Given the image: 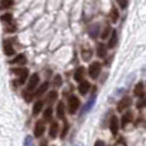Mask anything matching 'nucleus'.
<instances>
[{"label":"nucleus","instance_id":"473e14b6","mask_svg":"<svg viewBox=\"0 0 146 146\" xmlns=\"http://www.w3.org/2000/svg\"><path fill=\"white\" fill-rule=\"evenodd\" d=\"M23 98H25V100L27 101V103H30V101L32 100V95H28V91L23 92Z\"/></svg>","mask_w":146,"mask_h":146},{"label":"nucleus","instance_id":"6ab92c4d","mask_svg":"<svg viewBox=\"0 0 146 146\" xmlns=\"http://www.w3.org/2000/svg\"><path fill=\"white\" fill-rule=\"evenodd\" d=\"M83 68H78L77 71H76V73H74V80L77 81V82H82L83 81Z\"/></svg>","mask_w":146,"mask_h":146},{"label":"nucleus","instance_id":"393cba45","mask_svg":"<svg viewBox=\"0 0 146 146\" xmlns=\"http://www.w3.org/2000/svg\"><path fill=\"white\" fill-rule=\"evenodd\" d=\"M132 121V114L131 113H126L123 117H122V127H124L128 122Z\"/></svg>","mask_w":146,"mask_h":146},{"label":"nucleus","instance_id":"2f4dec72","mask_svg":"<svg viewBox=\"0 0 146 146\" xmlns=\"http://www.w3.org/2000/svg\"><path fill=\"white\" fill-rule=\"evenodd\" d=\"M13 15L12 14H9V13H7V14H4V15H3V18H1V19L3 21H4V22H12V21H13Z\"/></svg>","mask_w":146,"mask_h":146},{"label":"nucleus","instance_id":"bb28decb","mask_svg":"<svg viewBox=\"0 0 146 146\" xmlns=\"http://www.w3.org/2000/svg\"><path fill=\"white\" fill-rule=\"evenodd\" d=\"M13 4H14V0H1V9H7Z\"/></svg>","mask_w":146,"mask_h":146},{"label":"nucleus","instance_id":"f8f14e48","mask_svg":"<svg viewBox=\"0 0 146 146\" xmlns=\"http://www.w3.org/2000/svg\"><path fill=\"white\" fill-rule=\"evenodd\" d=\"M4 54L7 56H10L14 54V49L12 48V45H10V42H8V41H5L4 42Z\"/></svg>","mask_w":146,"mask_h":146},{"label":"nucleus","instance_id":"20e7f679","mask_svg":"<svg viewBox=\"0 0 146 146\" xmlns=\"http://www.w3.org/2000/svg\"><path fill=\"white\" fill-rule=\"evenodd\" d=\"M109 128H110L111 133L115 136L118 133V129H119V122H118V118L115 115H113L110 118V122H109Z\"/></svg>","mask_w":146,"mask_h":146},{"label":"nucleus","instance_id":"f03ea898","mask_svg":"<svg viewBox=\"0 0 146 146\" xmlns=\"http://www.w3.org/2000/svg\"><path fill=\"white\" fill-rule=\"evenodd\" d=\"M95 103H96V94L94 92L92 95H91V98L87 100V103L83 105V108H82V110H81V115H85L86 113H88V111L91 110V109L94 108V105H95Z\"/></svg>","mask_w":146,"mask_h":146},{"label":"nucleus","instance_id":"aec40b11","mask_svg":"<svg viewBox=\"0 0 146 146\" xmlns=\"http://www.w3.org/2000/svg\"><path fill=\"white\" fill-rule=\"evenodd\" d=\"M106 46L105 45H103V44H100V45L98 46V55H99V58H104V56L106 55Z\"/></svg>","mask_w":146,"mask_h":146},{"label":"nucleus","instance_id":"ddd939ff","mask_svg":"<svg viewBox=\"0 0 146 146\" xmlns=\"http://www.w3.org/2000/svg\"><path fill=\"white\" fill-rule=\"evenodd\" d=\"M117 41H118V37H117V31H113V32H111V37H110L109 44H108V48L109 49L114 48V46L117 45Z\"/></svg>","mask_w":146,"mask_h":146},{"label":"nucleus","instance_id":"5701e85b","mask_svg":"<svg viewBox=\"0 0 146 146\" xmlns=\"http://www.w3.org/2000/svg\"><path fill=\"white\" fill-rule=\"evenodd\" d=\"M118 17H119V13L118 10H117V8H111L110 10V19L113 23H115L117 21H118Z\"/></svg>","mask_w":146,"mask_h":146},{"label":"nucleus","instance_id":"cd10ccee","mask_svg":"<svg viewBox=\"0 0 146 146\" xmlns=\"http://www.w3.org/2000/svg\"><path fill=\"white\" fill-rule=\"evenodd\" d=\"M23 146H35V142H33L32 136H26L25 141H23Z\"/></svg>","mask_w":146,"mask_h":146},{"label":"nucleus","instance_id":"c756f323","mask_svg":"<svg viewBox=\"0 0 146 146\" xmlns=\"http://www.w3.org/2000/svg\"><path fill=\"white\" fill-rule=\"evenodd\" d=\"M67 132H68V123L64 121V127H63V131H62V133H60V139H64V137H66Z\"/></svg>","mask_w":146,"mask_h":146},{"label":"nucleus","instance_id":"4be33fe9","mask_svg":"<svg viewBox=\"0 0 146 146\" xmlns=\"http://www.w3.org/2000/svg\"><path fill=\"white\" fill-rule=\"evenodd\" d=\"M48 87H49V82H44L42 85L40 86V88L36 91V96H37V98H38V96H41L46 90H48Z\"/></svg>","mask_w":146,"mask_h":146},{"label":"nucleus","instance_id":"a878e982","mask_svg":"<svg viewBox=\"0 0 146 146\" xmlns=\"http://www.w3.org/2000/svg\"><path fill=\"white\" fill-rule=\"evenodd\" d=\"M51 115H53V109H51V106H49V108H46L45 111H44V119L49 121V119L51 118Z\"/></svg>","mask_w":146,"mask_h":146},{"label":"nucleus","instance_id":"2eb2a0df","mask_svg":"<svg viewBox=\"0 0 146 146\" xmlns=\"http://www.w3.org/2000/svg\"><path fill=\"white\" fill-rule=\"evenodd\" d=\"M133 94L136 96H142V94H144V83L142 82L137 83L136 87H135V90H133Z\"/></svg>","mask_w":146,"mask_h":146},{"label":"nucleus","instance_id":"7ed1b4c3","mask_svg":"<svg viewBox=\"0 0 146 146\" xmlns=\"http://www.w3.org/2000/svg\"><path fill=\"white\" fill-rule=\"evenodd\" d=\"M78 106H80V100H78L77 96H71L68 100V111L71 114H76V111H77Z\"/></svg>","mask_w":146,"mask_h":146},{"label":"nucleus","instance_id":"f3484780","mask_svg":"<svg viewBox=\"0 0 146 146\" xmlns=\"http://www.w3.org/2000/svg\"><path fill=\"white\" fill-rule=\"evenodd\" d=\"M110 26L109 25H106L105 27H104V30L101 31V33H100V37H101V40H105V38H108L109 37V35H110Z\"/></svg>","mask_w":146,"mask_h":146},{"label":"nucleus","instance_id":"b1692460","mask_svg":"<svg viewBox=\"0 0 146 146\" xmlns=\"http://www.w3.org/2000/svg\"><path fill=\"white\" fill-rule=\"evenodd\" d=\"M99 30H100V27H99V25H94L92 27L90 28V36L92 38H96L98 37V32H99Z\"/></svg>","mask_w":146,"mask_h":146},{"label":"nucleus","instance_id":"a211bd4d","mask_svg":"<svg viewBox=\"0 0 146 146\" xmlns=\"http://www.w3.org/2000/svg\"><path fill=\"white\" fill-rule=\"evenodd\" d=\"M81 53H82V58L85 62L90 60V58L92 56V50H91V49H83Z\"/></svg>","mask_w":146,"mask_h":146},{"label":"nucleus","instance_id":"412c9836","mask_svg":"<svg viewBox=\"0 0 146 146\" xmlns=\"http://www.w3.org/2000/svg\"><path fill=\"white\" fill-rule=\"evenodd\" d=\"M58 99V92L56 91H50V94L48 95V98H46V101H48L49 104L54 103V101Z\"/></svg>","mask_w":146,"mask_h":146},{"label":"nucleus","instance_id":"9d476101","mask_svg":"<svg viewBox=\"0 0 146 146\" xmlns=\"http://www.w3.org/2000/svg\"><path fill=\"white\" fill-rule=\"evenodd\" d=\"M58 131H59V124L58 122H53L50 126V129H49V136L51 139H55L56 135H58Z\"/></svg>","mask_w":146,"mask_h":146},{"label":"nucleus","instance_id":"9b49d317","mask_svg":"<svg viewBox=\"0 0 146 146\" xmlns=\"http://www.w3.org/2000/svg\"><path fill=\"white\" fill-rule=\"evenodd\" d=\"M64 113H66V108H64V104L60 101V103L56 105V115H58V118L64 121Z\"/></svg>","mask_w":146,"mask_h":146},{"label":"nucleus","instance_id":"6e6552de","mask_svg":"<svg viewBox=\"0 0 146 146\" xmlns=\"http://www.w3.org/2000/svg\"><path fill=\"white\" fill-rule=\"evenodd\" d=\"M44 132H45V124H44L42 122H37L35 126V136L40 139L44 135Z\"/></svg>","mask_w":146,"mask_h":146},{"label":"nucleus","instance_id":"c9c22d12","mask_svg":"<svg viewBox=\"0 0 146 146\" xmlns=\"http://www.w3.org/2000/svg\"><path fill=\"white\" fill-rule=\"evenodd\" d=\"M76 146H85V145H83V144H77Z\"/></svg>","mask_w":146,"mask_h":146},{"label":"nucleus","instance_id":"f257e3e1","mask_svg":"<svg viewBox=\"0 0 146 146\" xmlns=\"http://www.w3.org/2000/svg\"><path fill=\"white\" fill-rule=\"evenodd\" d=\"M100 63L99 62H94V63H91V66L88 67V74H90V77L92 78V80H96V78L99 77V74H100Z\"/></svg>","mask_w":146,"mask_h":146},{"label":"nucleus","instance_id":"dca6fc26","mask_svg":"<svg viewBox=\"0 0 146 146\" xmlns=\"http://www.w3.org/2000/svg\"><path fill=\"white\" fill-rule=\"evenodd\" d=\"M42 101H37V103L33 105V109H32V114L33 115H37V114H40V111L42 110Z\"/></svg>","mask_w":146,"mask_h":146},{"label":"nucleus","instance_id":"4468645a","mask_svg":"<svg viewBox=\"0 0 146 146\" xmlns=\"http://www.w3.org/2000/svg\"><path fill=\"white\" fill-rule=\"evenodd\" d=\"M26 62H27L26 56L23 55V54H19V55H18L15 59L10 60V63H12V64H26Z\"/></svg>","mask_w":146,"mask_h":146},{"label":"nucleus","instance_id":"f704fd0d","mask_svg":"<svg viewBox=\"0 0 146 146\" xmlns=\"http://www.w3.org/2000/svg\"><path fill=\"white\" fill-rule=\"evenodd\" d=\"M40 146H48V140H45V139H42V140H41Z\"/></svg>","mask_w":146,"mask_h":146},{"label":"nucleus","instance_id":"423d86ee","mask_svg":"<svg viewBox=\"0 0 146 146\" xmlns=\"http://www.w3.org/2000/svg\"><path fill=\"white\" fill-rule=\"evenodd\" d=\"M131 103H132L131 98L126 96V98H123V99H122V100L118 103V106H117V109H118L119 111H122V110H124V109L128 108V106L131 105Z\"/></svg>","mask_w":146,"mask_h":146},{"label":"nucleus","instance_id":"c85d7f7f","mask_svg":"<svg viewBox=\"0 0 146 146\" xmlns=\"http://www.w3.org/2000/svg\"><path fill=\"white\" fill-rule=\"evenodd\" d=\"M62 83H63L62 76L60 74H56L55 78H54V86H55V87H59V86H62Z\"/></svg>","mask_w":146,"mask_h":146},{"label":"nucleus","instance_id":"1a4fd4ad","mask_svg":"<svg viewBox=\"0 0 146 146\" xmlns=\"http://www.w3.org/2000/svg\"><path fill=\"white\" fill-rule=\"evenodd\" d=\"M88 90H90V83H88L87 81H82V82L80 83V86H78V92H80L81 95H86V94L88 92Z\"/></svg>","mask_w":146,"mask_h":146},{"label":"nucleus","instance_id":"7c9ffc66","mask_svg":"<svg viewBox=\"0 0 146 146\" xmlns=\"http://www.w3.org/2000/svg\"><path fill=\"white\" fill-rule=\"evenodd\" d=\"M117 3L119 4V7H121L122 9H126L127 5H128V0H117Z\"/></svg>","mask_w":146,"mask_h":146},{"label":"nucleus","instance_id":"0eeeda50","mask_svg":"<svg viewBox=\"0 0 146 146\" xmlns=\"http://www.w3.org/2000/svg\"><path fill=\"white\" fill-rule=\"evenodd\" d=\"M14 73H17V74H19V85H23V83L26 82V80H27V76H28V71L26 68H19V69H15V71H13Z\"/></svg>","mask_w":146,"mask_h":146},{"label":"nucleus","instance_id":"72a5a7b5","mask_svg":"<svg viewBox=\"0 0 146 146\" xmlns=\"http://www.w3.org/2000/svg\"><path fill=\"white\" fill-rule=\"evenodd\" d=\"M94 146H105V142L101 141V140H96V142H95Z\"/></svg>","mask_w":146,"mask_h":146},{"label":"nucleus","instance_id":"39448f33","mask_svg":"<svg viewBox=\"0 0 146 146\" xmlns=\"http://www.w3.org/2000/svg\"><path fill=\"white\" fill-rule=\"evenodd\" d=\"M37 83H38V74H37V73H33V74L30 77V80H28V83H27V91H32V90H35V87L37 86Z\"/></svg>","mask_w":146,"mask_h":146}]
</instances>
